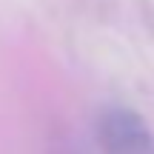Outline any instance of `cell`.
Wrapping results in <instances>:
<instances>
[{
  "mask_svg": "<svg viewBox=\"0 0 154 154\" xmlns=\"http://www.w3.org/2000/svg\"><path fill=\"white\" fill-rule=\"evenodd\" d=\"M100 143L106 154H154L151 131L128 109H109L100 117Z\"/></svg>",
  "mask_w": 154,
  "mask_h": 154,
  "instance_id": "cell-1",
  "label": "cell"
}]
</instances>
